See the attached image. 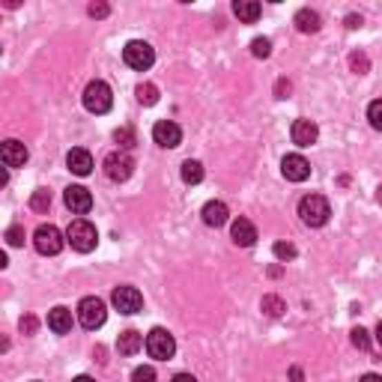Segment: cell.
<instances>
[{
    "mask_svg": "<svg viewBox=\"0 0 382 382\" xmlns=\"http://www.w3.org/2000/svg\"><path fill=\"white\" fill-rule=\"evenodd\" d=\"M329 215H332V206L323 194H305L299 200V218H302L308 227H323L329 221Z\"/></svg>",
    "mask_w": 382,
    "mask_h": 382,
    "instance_id": "1",
    "label": "cell"
},
{
    "mask_svg": "<svg viewBox=\"0 0 382 382\" xmlns=\"http://www.w3.org/2000/svg\"><path fill=\"white\" fill-rule=\"evenodd\" d=\"M108 320V308L102 299H96V296H84L78 302V323L84 325L87 332H96V329H102Z\"/></svg>",
    "mask_w": 382,
    "mask_h": 382,
    "instance_id": "2",
    "label": "cell"
},
{
    "mask_svg": "<svg viewBox=\"0 0 382 382\" xmlns=\"http://www.w3.org/2000/svg\"><path fill=\"white\" fill-rule=\"evenodd\" d=\"M66 239H69V245H72L75 251L87 254V251H93V248H96L99 233H96V227L90 224L87 218H75V221L69 224V230H66Z\"/></svg>",
    "mask_w": 382,
    "mask_h": 382,
    "instance_id": "3",
    "label": "cell"
},
{
    "mask_svg": "<svg viewBox=\"0 0 382 382\" xmlns=\"http://www.w3.org/2000/svg\"><path fill=\"white\" fill-rule=\"evenodd\" d=\"M114 105V93L105 81H90L84 87V108L90 114H108Z\"/></svg>",
    "mask_w": 382,
    "mask_h": 382,
    "instance_id": "4",
    "label": "cell"
},
{
    "mask_svg": "<svg viewBox=\"0 0 382 382\" xmlns=\"http://www.w3.org/2000/svg\"><path fill=\"white\" fill-rule=\"evenodd\" d=\"M123 60H125V66H132V69H138V72H147L152 63H156V51H152L150 42L132 39L123 48Z\"/></svg>",
    "mask_w": 382,
    "mask_h": 382,
    "instance_id": "5",
    "label": "cell"
},
{
    "mask_svg": "<svg viewBox=\"0 0 382 382\" xmlns=\"http://www.w3.org/2000/svg\"><path fill=\"white\" fill-rule=\"evenodd\" d=\"M33 245L39 254H45V257H54V254L63 251V233L54 224H39L33 233Z\"/></svg>",
    "mask_w": 382,
    "mask_h": 382,
    "instance_id": "6",
    "label": "cell"
},
{
    "mask_svg": "<svg viewBox=\"0 0 382 382\" xmlns=\"http://www.w3.org/2000/svg\"><path fill=\"white\" fill-rule=\"evenodd\" d=\"M147 352H150L152 359H159V361H168V359L177 352L174 334H170L168 329H152V332L147 334Z\"/></svg>",
    "mask_w": 382,
    "mask_h": 382,
    "instance_id": "7",
    "label": "cell"
},
{
    "mask_svg": "<svg viewBox=\"0 0 382 382\" xmlns=\"http://www.w3.org/2000/svg\"><path fill=\"white\" fill-rule=\"evenodd\" d=\"M132 170H134V161L129 152H108L105 156V177L108 179H114V183H125V179L132 177Z\"/></svg>",
    "mask_w": 382,
    "mask_h": 382,
    "instance_id": "8",
    "label": "cell"
},
{
    "mask_svg": "<svg viewBox=\"0 0 382 382\" xmlns=\"http://www.w3.org/2000/svg\"><path fill=\"white\" fill-rule=\"evenodd\" d=\"M111 302H114V308L120 314L132 316V314H138L141 308H143V296H141L138 287H117L114 296H111Z\"/></svg>",
    "mask_w": 382,
    "mask_h": 382,
    "instance_id": "9",
    "label": "cell"
},
{
    "mask_svg": "<svg viewBox=\"0 0 382 382\" xmlns=\"http://www.w3.org/2000/svg\"><path fill=\"white\" fill-rule=\"evenodd\" d=\"M152 141L165 150H174V147H179V141H183V129H179L174 120H159L152 125Z\"/></svg>",
    "mask_w": 382,
    "mask_h": 382,
    "instance_id": "10",
    "label": "cell"
},
{
    "mask_svg": "<svg viewBox=\"0 0 382 382\" xmlns=\"http://www.w3.org/2000/svg\"><path fill=\"white\" fill-rule=\"evenodd\" d=\"M281 174H284V179H290V183H305V179L311 177V165H308L305 156L293 152V156H284V161H281Z\"/></svg>",
    "mask_w": 382,
    "mask_h": 382,
    "instance_id": "11",
    "label": "cell"
},
{
    "mask_svg": "<svg viewBox=\"0 0 382 382\" xmlns=\"http://www.w3.org/2000/svg\"><path fill=\"white\" fill-rule=\"evenodd\" d=\"M63 200H66V206L72 209V212H78V215H84V212L93 209V194H90L84 185H69L66 194H63Z\"/></svg>",
    "mask_w": 382,
    "mask_h": 382,
    "instance_id": "12",
    "label": "cell"
},
{
    "mask_svg": "<svg viewBox=\"0 0 382 382\" xmlns=\"http://www.w3.org/2000/svg\"><path fill=\"white\" fill-rule=\"evenodd\" d=\"M0 156H3V165L6 168H24L27 159H30V152L21 141H3V147H0Z\"/></svg>",
    "mask_w": 382,
    "mask_h": 382,
    "instance_id": "13",
    "label": "cell"
},
{
    "mask_svg": "<svg viewBox=\"0 0 382 382\" xmlns=\"http://www.w3.org/2000/svg\"><path fill=\"white\" fill-rule=\"evenodd\" d=\"M290 134H293L296 147H311V143H316V138H320V129H316L314 120H296Z\"/></svg>",
    "mask_w": 382,
    "mask_h": 382,
    "instance_id": "14",
    "label": "cell"
},
{
    "mask_svg": "<svg viewBox=\"0 0 382 382\" xmlns=\"http://www.w3.org/2000/svg\"><path fill=\"white\" fill-rule=\"evenodd\" d=\"M230 236L236 245H242V248H251L254 242H257V227H254L248 218H236L233 227H230Z\"/></svg>",
    "mask_w": 382,
    "mask_h": 382,
    "instance_id": "15",
    "label": "cell"
},
{
    "mask_svg": "<svg viewBox=\"0 0 382 382\" xmlns=\"http://www.w3.org/2000/svg\"><path fill=\"white\" fill-rule=\"evenodd\" d=\"M48 329L54 334H69L72 332V311L69 308H63V305L51 308L48 311Z\"/></svg>",
    "mask_w": 382,
    "mask_h": 382,
    "instance_id": "16",
    "label": "cell"
},
{
    "mask_svg": "<svg viewBox=\"0 0 382 382\" xmlns=\"http://www.w3.org/2000/svg\"><path fill=\"white\" fill-rule=\"evenodd\" d=\"M66 165H69V170L72 174H78V177H87L90 170H93V156H90L87 150H72L69 156H66Z\"/></svg>",
    "mask_w": 382,
    "mask_h": 382,
    "instance_id": "17",
    "label": "cell"
},
{
    "mask_svg": "<svg viewBox=\"0 0 382 382\" xmlns=\"http://www.w3.org/2000/svg\"><path fill=\"white\" fill-rule=\"evenodd\" d=\"M227 218H230V209H227V203H221V200H209L203 206V221L209 227H221V224H227Z\"/></svg>",
    "mask_w": 382,
    "mask_h": 382,
    "instance_id": "18",
    "label": "cell"
},
{
    "mask_svg": "<svg viewBox=\"0 0 382 382\" xmlns=\"http://www.w3.org/2000/svg\"><path fill=\"white\" fill-rule=\"evenodd\" d=\"M260 12H263V9H260L257 0H236V3H233V15L239 18V21H245V24H254L260 18Z\"/></svg>",
    "mask_w": 382,
    "mask_h": 382,
    "instance_id": "19",
    "label": "cell"
},
{
    "mask_svg": "<svg viewBox=\"0 0 382 382\" xmlns=\"http://www.w3.org/2000/svg\"><path fill=\"white\" fill-rule=\"evenodd\" d=\"M143 347V334L141 332H134V329H129V332H123L120 334V341H117V350L123 352V356H134Z\"/></svg>",
    "mask_w": 382,
    "mask_h": 382,
    "instance_id": "20",
    "label": "cell"
},
{
    "mask_svg": "<svg viewBox=\"0 0 382 382\" xmlns=\"http://www.w3.org/2000/svg\"><path fill=\"white\" fill-rule=\"evenodd\" d=\"M296 27L302 33H316V30H320V15H316L314 9H299V12H296Z\"/></svg>",
    "mask_w": 382,
    "mask_h": 382,
    "instance_id": "21",
    "label": "cell"
},
{
    "mask_svg": "<svg viewBox=\"0 0 382 382\" xmlns=\"http://www.w3.org/2000/svg\"><path fill=\"white\" fill-rule=\"evenodd\" d=\"M200 179H203V165H200V161H194V159L183 161V183L197 185Z\"/></svg>",
    "mask_w": 382,
    "mask_h": 382,
    "instance_id": "22",
    "label": "cell"
},
{
    "mask_svg": "<svg viewBox=\"0 0 382 382\" xmlns=\"http://www.w3.org/2000/svg\"><path fill=\"white\" fill-rule=\"evenodd\" d=\"M114 141L120 143V150H123V152L134 150V143H138V138H134V132L129 129V125H123V129H117V132H114Z\"/></svg>",
    "mask_w": 382,
    "mask_h": 382,
    "instance_id": "23",
    "label": "cell"
},
{
    "mask_svg": "<svg viewBox=\"0 0 382 382\" xmlns=\"http://www.w3.org/2000/svg\"><path fill=\"white\" fill-rule=\"evenodd\" d=\"M48 206H51V191L36 188L33 197H30V209H33V212H48Z\"/></svg>",
    "mask_w": 382,
    "mask_h": 382,
    "instance_id": "24",
    "label": "cell"
},
{
    "mask_svg": "<svg viewBox=\"0 0 382 382\" xmlns=\"http://www.w3.org/2000/svg\"><path fill=\"white\" fill-rule=\"evenodd\" d=\"M260 308L266 311L269 316H281L287 311V305H284V299H278V296H263V302H260Z\"/></svg>",
    "mask_w": 382,
    "mask_h": 382,
    "instance_id": "25",
    "label": "cell"
},
{
    "mask_svg": "<svg viewBox=\"0 0 382 382\" xmlns=\"http://www.w3.org/2000/svg\"><path fill=\"white\" fill-rule=\"evenodd\" d=\"M134 93H138V102L141 105H156L159 102V87L156 84H138Z\"/></svg>",
    "mask_w": 382,
    "mask_h": 382,
    "instance_id": "26",
    "label": "cell"
},
{
    "mask_svg": "<svg viewBox=\"0 0 382 382\" xmlns=\"http://www.w3.org/2000/svg\"><path fill=\"white\" fill-rule=\"evenodd\" d=\"M368 120H370V125H374L376 132H382V99L370 102V108H368Z\"/></svg>",
    "mask_w": 382,
    "mask_h": 382,
    "instance_id": "27",
    "label": "cell"
},
{
    "mask_svg": "<svg viewBox=\"0 0 382 382\" xmlns=\"http://www.w3.org/2000/svg\"><path fill=\"white\" fill-rule=\"evenodd\" d=\"M272 251H275V257L284 260V263L296 257V245H290V242H275V248H272Z\"/></svg>",
    "mask_w": 382,
    "mask_h": 382,
    "instance_id": "28",
    "label": "cell"
},
{
    "mask_svg": "<svg viewBox=\"0 0 382 382\" xmlns=\"http://www.w3.org/2000/svg\"><path fill=\"white\" fill-rule=\"evenodd\" d=\"M251 54H254V57H260V60H266L272 54V42L269 39H254L251 42Z\"/></svg>",
    "mask_w": 382,
    "mask_h": 382,
    "instance_id": "29",
    "label": "cell"
},
{
    "mask_svg": "<svg viewBox=\"0 0 382 382\" xmlns=\"http://www.w3.org/2000/svg\"><path fill=\"white\" fill-rule=\"evenodd\" d=\"M6 242L12 245V248H18V245H24V227H18V224L6 227Z\"/></svg>",
    "mask_w": 382,
    "mask_h": 382,
    "instance_id": "30",
    "label": "cell"
},
{
    "mask_svg": "<svg viewBox=\"0 0 382 382\" xmlns=\"http://www.w3.org/2000/svg\"><path fill=\"white\" fill-rule=\"evenodd\" d=\"M132 382H156V370H152L150 365H143V368H134Z\"/></svg>",
    "mask_w": 382,
    "mask_h": 382,
    "instance_id": "31",
    "label": "cell"
},
{
    "mask_svg": "<svg viewBox=\"0 0 382 382\" xmlns=\"http://www.w3.org/2000/svg\"><path fill=\"white\" fill-rule=\"evenodd\" d=\"M352 347H359V350H368L370 347V334L361 329V325H359V329H352Z\"/></svg>",
    "mask_w": 382,
    "mask_h": 382,
    "instance_id": "32",
    "label": "cell"
},
{
    "mask_svg": "<svg viewBox=\"0 0 382 382\" xmlns=\"http://www.w3.org/2000/svg\"><path fill=\"white\" fill-rule=\"evenodd\" d=\"M350 66L356 69L359 75H365V72L370 69V63H368V57H365V54H352V57H350Z\"/></svg>",
    "mask_w": 382,
    "mask_h": 382,
    "instance_id": "33",
    "label": "cell"
},
{
    "mask_svg": "<svg viewBox=\"0 0 382 382\" xmlns=\"http://www.w3.org/2000/svg\"><path fill=\"white\" fill-rule=\"evenodd\" d=\"M87 12L93 15V18H105L108 12H111V6H108V3H90V9H87Z\"/></svg>",
    "mask_w": 382,
    "mask_h": 382,
    "instance_id": "34",
    "label": "cell"
},
{
    "mask_svg": "<svg viewBox=\"0 0 382 382\" xmlns=\"http://www.w3.org/2000/svg\"><path fill=\"white\" fill-rule=\"evenodd\" d=\"M21 332L24 334H33L36 332V316H24V320H21Z\"/></svg>",
    "mask_w": 382,
    "mask_h": 382,
    "instance_id": "35",
    "label": "cell"
},
{
    "mask_svg": "<svg viewBox=\"0 0 382 382\" xmlns=\"http://www.w3.org/2000/svg\"><path fill=\"white\" fill-rule=\"evenodd\" d=\"M275 93H278V99H287V93H290V81H278Z\"/></svg>",
    "mask_w": 382,
    "mask_h": 382,
    "instance_id": "36",
    "label": "cell"
},
{
    "mask_svg": "<svg viewBox=\"0 0 382 382\" xmlns=\"http://www.w3.org/2000/svg\"><path fill=\"white\" fill-rule=\"evenodd\" d=\"M347 27H350V30H356V27H361V15H350V18H347Z\"/></svg>",
    "mask_w": 382,
    "mask_h": 382,
    "instance_id": "37",
    "label": "cell"
},
{
    "mask_svg": "<svg viewBox=\"0 0 382 382\" xmlns=\"http://www.w3.org/2000/svg\"><path fill=\"white\" fill-rule=\"evenodd\" d=\"M170 382H197L194 376H191V374H177L174 379H170Z\"/></svg>",
    "mask_w": 382,
    "mask_h": 382,
    "instance_id": "38",
    "label": "cell"
},
{
    "mask_svg": "<svg viewBox=\"0 0 382 382\" xmlns=\"http://www.w3.org/2000/svg\"><path fill=\"white\" fill-rule=\"evenodd\" d=\"M359 382H382V376H379V374H365Z\"/></svg>",
    "mask_w": 382,
    "mask_h": 382,
    "instance_id": "39",
    "label": "cell"
},
{
    "mask_svg": "<svg viewBox=\"0 0 382 382\" xmlns=\"http://www.w3.org/2000/svg\"><path fill=\"white\" fill-rule=\"evenodd\" d=\"M290 376H293V382H302V370L293 368V370H290Z\"/></svg>",
    "mask_w": 382,
    "mask_h": 382,
    "instance_id": "40",
    "label": "cell"
},
{
    "mask_svg": "<svg viewBox=\"0 0 382 382\" xmlns=\"http://www.w3.org/2000/svg\"><path fill=\"white\" fill-rule=\"evenodd\" d=\"M72 382H96V379H93V376H87V374H81V376H75Z\"/></svg>",
    "mask_w": 382,
    "mask_h": 382,
    "instance_id": "41",
    "label": "cell"
},
{
    "mask_svg": "<svg viewBox=\"0 0 382 382\" xmlns=\"http://www.w3.org/2000/svg\"><path fill=\"white\" fill-rule=\"evenodd\" d=\"M376 343H379V347H382V323L376 325Z\"/></svg>",
    "mask_w": 382,
    "mask_h": 382,
    "instance_id": "42",
    "label": "cell"
},
{
    "mask_svg": "<svg viewBox=\"0 0 382 382\" xmlns=\"http://www.w3.org/2000/svg\"><path fill=\"white\" fill-rule=\"evenodd\" d=\"M379 200H382V188H379Z\"/></svg>",
    "mask_w": 382,
    "mask_h": 382,
    "instance_id": "43",
    "label": "cell"
}]
</instances>
